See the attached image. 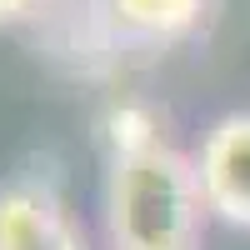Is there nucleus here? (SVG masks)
Instances as JSON below:
<instances>
[{
	"label": "nucleus",
	"mask_w": 250,
	"mask_h": 250,
	"mask_svg": "<svg viewBox=\"0 0 250 250\" xmlns=\"http://www.w3.org/2000/svg\"><path fill=\"white\" fill-rule=\"evenodd\" d=\"M195 175H200L205 210L250 230V110H235L205 130Z\"/></svg>",
	"instance_id": "nucleus-2"
},
{
	"label": "nucleus",
	"mask_w": 250,
	"mask_h": 250,
	"mask_svg": "<svg viewBox=\"0 0 250 250\" xmlns=\"http://www.w3.org/2000/svg\"><path fill=\"white\" fill-rule=\"evenodd\" d=\"M35 10V0H0V25H10V20H25Z\"/></svg>",
	"instance_id": "nucleus-6"
},
{
	"label": "nucleus",
	"mask_w": 250,
	"mask_h": 250,
	"mask_svg": "<svg viewBox=\"0 0 250 250\" xmlns=\"http://www.w3.org/2000/svg\"><path fill=\"white\" fill-rule=\"evenodd\" d=\"M105 140H110L115 160H120V155H140V150L165 145L160 130H155V115L140 110V105H115V110L105 115Z\"/></svg>",
	"instance_id": "nucleus-5"
},
{
	"label": "nucleus",
	"mask_w": 250,
	"mask_h": 250,
	"mask_svg": "<svg viewBox=\"0 0 250 250\" xmlns=\"http://www.w3.org/2000/svg\"><path fill=\"white\" fill-rule=\"evenodd\" d=\"M0 250H85L65 205L40 180H15L0 190Z\"/></svg>",
	"instance_id": "nucleus-3"
},
{
	"label": "nucleus",
	"mask_w": 250,
	"mask_h": 250,
	"mask_svg": "<svg viewBox=\"0 0 250 250\" xmlns=\"http://www.w3.org/2000/svg\"><path fill=\"white\" fill-rule=\"evenodd\" d=\"M105 10L125 35L170 40V35H185L190 25H200L205 0H105Z\"/></svg>",
	"instance_id": "nucleus-4"
},
{
	"label": "nucleus",
	"mask_w": 250,
	"mask_h": 250,
	"mask_svg": "<svg viewBox=\"0 0 250 250\" xmlns=\"http://www.w3.org/2000/svg\"><path fill=\"white\" fill-rule=\"evenodd\" d=\"M200 175L170 145L140 155H120L110 165L105 220L115 250H195L200 240Z\"/></svg>",
	"instance_id": "nucleus-1"
}]
</instances>
